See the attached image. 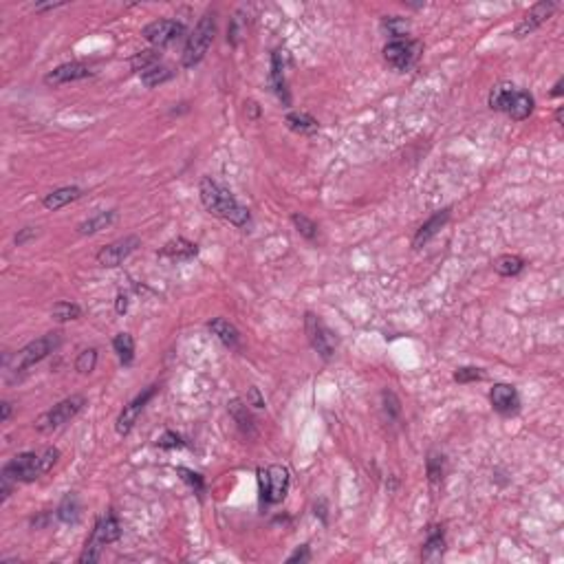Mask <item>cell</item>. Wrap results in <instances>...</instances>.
I'll return each instance as SVG.
<instances>
[{
    "instance_id": "1",
    "label": "cell",
    "mask_w": 564,
    "mask_h": 564,
    "mask_svg": "<svg viewBox=\"0 0 564 564\" xmlns=\"http://www.w3.org/2000/svg\"><path fill=\"white\" fill-rule=\"evenodd\" d=\"M198 194H201V203L205 205V210L214 214V217L229 221L231 225H236L241 229L250 227L252 223L250 210L241 205L234 198V194L227 188H223L219 181H214L212 177H203L201 184H198Z\"/></svg>"
},
{
    "instance_id": "2",
    "label": "cell",
    "mask_w": 564,
    "mask_h": 564,
    "mask_svg": "<svg viewBox=\"0 0 564 564\" xmlns=\"http://www.w3.org/2000/svg\"><path fill=\"white\" fill-rule=\"evenodd\" d=\"M58 456H60L58 447H44L42 452L15 454L9 463H5L0 478H7L11 483H33V480L40 478L56 466Z\"/></svg>"
},
{
    "instance_id": "3",
    "label": "cell",
    "mask_w": 564,
    "mask_h": 564,
    "mask_svg": "<svg viewBox=\"0 0 564 564\" xmlns=\"http://www.w3.org/2000/svg\"><path fill=\"white\" fill-rule=\"evenodd\" d=\"M214 36H217V15H214V11H207L203 18L196 23L194 31L188 36L184 56H181V64H184L186 69L196 66L210 51Z\"/></svg>"
},
{
    "instance_id": "4",
    "label": "cell",
    "mask_w": 564,
    "mask_h": 564,
    "mask_svg": "<svg viewBox=\"0 0 564 564\" xmlns=\"http://www.w3.org/2000/svg\"><path fill=\"white\" fill-rule=\"evenodd\" d=\"M120 538H122L120 520L115 518V513H104V516L95 523V529H93L91 538L86 540V546H84V551H82V556H79V562L82 564L97 562L99 556H102L104 546L115 542V540H120Z\"/></svg>"
},
{
    "instance_id": "5",
    "label": "cell",
    "mask_w": 564,
    "mask_h": 564,
    "mask_svg": "<svg viewBox=\"0 0 564 564\" xmlns=\"http://www.w3.org/2000/svg\"><path fill=\"white\" fill-rule=\"evenodd\" d=\"M289 470L285 466H269L267 470H258V492L260 503L276 505L285 501L289 492Z\"/></svg>"
},
{
    "instance_id": "6",
    "label": "cell",
    "mask_w": 564,
    "mask_h": 564,
    "mask_svg": "<svg viewBox=\"0 0 564 564\" xmlns=\"http://www.w3.org/2000/svg\"><path fill=\"white\" fill-rule=\"evenodd\" d=\"M86 399L82 395H71V397H66V399H62L58 406H53L51 410H46L44 414H40L38 421H36V430L42 435L46 432H53V430L62 428L64 423H69L75 414L84 408Z\"/></svg>"
},
{
    "instance_id": "7",
    "label": "cell",
    "mask_w": 564,
    "mask_h": 564,
    "mask_svg": "<svg viewBox=\"0 0 564 564\" xmlns=\"http://www.w3.org/2000/svg\"><path fill=\"white\" fill-rule=\"evenodd\" d=\"M62 338L58 331H53V333H46L38 340H33L29 342L23 351L15 353V364H13V368L15 371H27L31 366H36V364H40L44 357L51 355L56 348L60 346Z\"/></svg>"
},
{
    "instance_id": "8",
    "label": "cell",
    "mask_w": 564,
    "mask_h": 564,
    "mask_svg": "<svg viewBox=\"0 0 564 564\" xmlns=\"http://www.w3.org/2000/svg\"><path fill=\"white\" fill-rule=\"evenodd\" d=\"M305 331H307V338H309V344L313 346V351L322 359H331L335 355V338L315 313L305 315Z\"/></svg>"
},
{
    "instance_id": "9",
    "label": "cell",
    "mask_w": 564,
    "mask_h": 564,
    "mask_svg": "<svg viewBox=\"0 0 564 564\" xmlns=\"http://www.w3.org/2000/svg\"><path fill=\"white\" fill-rule=\"evenodd\" d=\"M419 53H421V42L410 40V38L390 40L384 46V60L395 71H408L410 66L419 60Z\"/></svg>"
},
{
    "instance_id": "10",
    "label": "cell",
    "mask_w": 564,
    "mask_h": 564,
    "mask_svg": "<svg viewBox=\"0 0 564 564\" xmlns=\"http://www.w3.org/2000/svg\"><path fill=\"white\" fill-rule=\"evenodd\" d=\"M184 33H186L184 23H177V20H170V18L153 20L150 25H146L141 29V36L157 49L172 44L174 40H179L181 36H184Z\"/></svg>"
},
{
    "instance_id": "11",
    "label": "cell",
    "mask_w": 564,
    "mask_h": 564,
    "mask_svg": "<svg viewBox=\"0 0 564 564\" xmlns=\"http://www.w3.org/2000/svg\"><path fill=\"white\" fill-rule=\"evenodd\" d=\"M139 245H141L139 236H124L113 241L110 245L97 252V264H102V267H120L130 254L137 252Z\"/></svg>"
},
{
    "instance_id": "12",
    "label": "cell",
    "mask_w": 564,
    "mask_h": 564,
    "mask_svg": "<svg viewBox=\"0 0 564 564\" xmlns=\"http://www.w3.org/2000/svg\"><path fill=\"white\" fill-rule=\"evenodd\" d=\"M159 392V386L155 384V386H148L143 392H139L135 399H132L128 406H124V410H122V414L117 417V435H122V437H126L130 430H132V425L137 423V419H139V414L143 412V408H146V404L153 399V397Z\"/></svg>"
},
{
    "instance_id": "13",
    "label": "cell",
    "mask_w": 564,
    "mask_h": 564,
    "mask_svg": "<svg viewBox=\"0 0 564 564\" xmlns=\"http://www.w3.org/2000/svg\"><path fill=\"white\" fill-rule=\"evenodd\" d=\"M91 75H93V71H91L89 64H84V62H66V64L56 66L53 71H49L44 75V84L46 86H62V84H69V82L86 79Z\"/></svg>"
},
{
    "instance_id": "14",
    "label": "cell",
    "mask_w": 564,
    "mask_h": 564,
    "mask_svg": "<svg viewBox=\"0 0 564 564\" xmlns=\"http://www.w3.org/2000/svg\"><path fill=\"white\" fill-rule=\"evenodd\" d=\"M556 7H558L556 3H538V5H534L532 9L525 13V18L518 23V27L513 29V36L525 38V36H529V33H534L536 29H540L546 20L551 18V13L556 11Z\"/></svg>"
},
{
    "instance_id": "15",
    "label": "cell",
    "mask_w": 564,
    "mask_h": 564,
    "mask_svg": "<svg viewBox=\"0 0 564 564\" xmlns=\"http://www.w3.org/2000/svg\"><path fill=\"white\" fill-rule=\"evenodd\" d=\"M489 402H492V408L501 414H513L520 408L518 390L509 384H494L489 390Z\"/></svg>"
},
{
    "instance_id": "16",
    "label": "cell",
    "mask_w": 564,
    "mask_h": 564,
    "mask_svg": "<svg viewBox=\"0 0 564 564\" xmlns=\"http://www.w3.org/2000/svg\"><path fill=\"white\" fill-rule=\"evenodd\" d=\"M450 221V207H445V210H439L437 214H432V217H430L419 229H417V234H414V238H412V247L414 250H421V247L432 238V236H437L439 234V229Z\"/></svg>"
},
{
    "instance_id": "17",
    "label": "cell",
    "mask_w": 564,
    "mask_h": 564,
    "mask_svg": "<svg viewBox=\"0 0 564 564\" xmlns=\"http://www.w3.org/2000/svg\"><path fill=\"white\" fill-rule=\"evenodd\" d=\"M269 79H271V86H274V93L280 97V102L289 106L291 104V97H289V91H287V79H285V56L282 51H274L271 53V71H269Z\"/></svg>"
},
{
    "instance_id": "18",
    "label": "cell",
    "mask_w": 564,
    "mask_h": 564,
    "mask_svg": "<svg viewBox=\"0 0 564 564\" xmlns=\"http://www.w3.org/2000/svg\"><path fill=\"white\" fill-rule=\"evenodd\" d=\"M198 254V247L194 243H190L188 238H172L165 243L159 250V258L172 260V262H181V260H190Z\"/></svg>"
},
{
    "instance_id": "19",
    "label": "cell",
    "mask_w": 564,
    "mask_h": 564,
    "mask_svg": "<svg viewBox=\"0 0 564 564\" xmlns=\"http://www.w3.org/2000/svg\"><path fill=\"white\" fill-rule=\"evenodd\" d=\"M84 194L82 192L79 188H75V186H64V188H58V190H53V192H49L44 198H42V205L46 207V210H51V212H58V210H62L64 205H69V203H73V201H77V198Z\"/></svg>"
},
{
    "instance_id": "20",
    "label": "cell",
    "mask_w": 564,
    "mask_h": 564,
    "mask_svg": "<svg viewBox=\"0 0 564 564\" xmlns=\"http://www.w3.org/2000/svg\"><path fill=\"white\" fill-rule=\"evenodd\" d=\"M534 106H536V102H534V95L532 93H527V91H513V97H511V102H509V106H507V115L511 120H516V122H523V120H527L529 115L534 113Z\"/></svg>"
},
{
    "instance_id": "21",
    "label": "cell",
    "mask_w": 564,
    "mask_h": 564,
    "mask_svg": "<svg viewBox=\"0 0 564 564\" xmlns=\"http://www.w3.org/2000/svg\"><path fill=\"white\" fill-rule=\"evenodd\" d=\"M210 331L214 335H217L227 348H238L241 346V333H238V328L231 324L229 320L225 318H214L207 322Z\"/></svg>"
},
{
    "instance_id": "22",
    "label": "cell",
    "mask_w": 564,
    "mask_h": 564,
    "mask_svg": "<svg viewBox=\"0 0 564 564\" xmlns=\"http://www.w3.org/2000/svg\"><path fill=\"white\" fill-rule=\"evenodd\" d=\"M445 551V536H443V527L432 525L428 529V538L423 542L421 558L423 560H439Z\"/></svg>"
},
{
    "instance_id": "23",
    "label": "cell",
    "mask_w": 564,
    "mask_h": 564,
    "mask_svg": "<svg viewBox=\"0 0 564 564\" xmlns=\"http://www.w3.org/2000/svg\"><path fill=\"white\" fill-rule=\"evenodd\" d=\"M229 414H231V419L238 423V428L243 430L245 435H250V437L256 435V421H254L252 412H250V404L241 402V399L229 402Z\"/></svg>"
},
{
    "instance_id": "24",
    "label": "cell",
    "mask_w": 564,
    "mask_h": 564,
    "mask_svg": "<svg viewBox=\"0 0 564 564\" xmlns=\"http://www.w3.org/2000/svg\"><path fill=\"white\" fill-rule=\"evenodd\" d=\"M115 219H117V212H113V210H108V212H97V214H93L91 219L82 221V223L77 225V231H79L82 236L97 234V231H102V229L110 227V225L115 223Z\"/></svg>"
},
{
    "instance_id": "25",
    "label": "cell",
    "mask_w": 564,
    "mask_h": 564,
    "mask_svg": "<svg viewBox=\"0 0 564 564\" xmlns=\"http://www.w3.org/2000/svg\"><path fill=\"white\" fill-rule=\"evenodd\" d=\"M285 124L289 126V130L297 132V135H313V132H318V128H320L318 120H313L309 113H302V110L287 113Z\"/></svg>"
},
{
    "instance_id": "26",
    "label": "cell",
    "mask_w": 564,
    "mask_h": 564,
    "mask_svg": "<svg viewBox=\"0 0 564 564\" xmlns=\"http://www.w3.org/2000/svg\"><path fill=\"white\" fill-rule=\"evenodd\" d=\"M494 269L499 276L511 278V276H518L525 269V260L516 254H503L494 260Z\"/></svg>"
},
{
    "instance_id": "27",
    "label": "cell",
    "mask_w": 564,
    "mask_h": 564,
    "mask_svg": "<svg viewBox=\"0 0 564 564\" xmlns=\"http://www.w3.org/2000/svg\"><path fill=\"white\" fill-rule=\"evenodd\" d=\"M113 348L117 353L122 366H130L132 359H135V340L130 333H117L113 340Z\"/></svg>"
},
{
    "instance_id": "28",
    "label": "cell",
    "mask_w": 564,
    "mask_h": 564,
    "mask_svg": "<svg viewBox=\"0 0 564 564\" xmlns=\"http://www.w3.org/2000/svg\"><path fill=\"white\" fill-rule=\"evenodd\" d=\"M513 91H516V86L513 84H499V86H494L492 93H489V99H487V104L492 110H499V113H507V106L511 102V97H513Z\"/></svg>"
},
{
    "instance_id": "29",
    "label": "cell",
    "mask_w": 564,
    "mask_h": 564,
    "mask_svg": "<svg viewBox=\"0 0 564 564\" xmlns=\"http://www.w3.org/2000/svg\"><path fill=\"white\" fill-rule=\"evenodd\" d=\"M139 77H141V82H143V86H148V89H155V86L163 84V82L172 79V77H174V71H172V69H168V66H163V64L159 62V64L150 66V69H148V71L139 73Z\"/></svg>"
},
{
    "instance_id": "30",
    "label": "cell",
    "mask_w": 564,
    "mask_h": 564,
    "mask_svg": "<svg viewBox=\"0 0 564 564\" xmlns=\"http://www.w3.org/2000/svg\"><path fill=\"white\" fill-rule=\"evenodd\" d=\"M82 315V309L75 305V302H66V300H60L53 305L51 309V318L56 322H69V320H77Z\"/></svg>"
},
{
    "instance_id": "31",
    "label": "cell",
    "mask_w": 564,
    "mask_h": 564,
    "mask_svg": "<svg viewBox=\"0 0 564 564\" xmlns=\"http://www.w3.org/2000/svg\"><path fill=\"white\" fill-rule=\"evenodd\" d=\"M77 516H79V503H77V499L73 494H66L64 501L58 507V518L62 523H75Z\"/></svg>"
},
{
    "instance_id": "32",
    "label": "cell",
    "mask_w": 564,
    "mask_h": 564,
    "mask_svg": "<svg viewBox=\"0 0 564 564\" xmlns=\"http://www.w3.org/2000/svg\"><path fill=\"white\" fill-rule=\"evenodd\" d=\"M291 223L295 225L297 229V234L305 236L307 241H315L318 238V225H315L309 217H305V214H291Z\"/></svg>"
},
{
    "instance_id": "33",
    "label": "cell",
    "mask_w": 564,
    "mask_h": 564,
    "mask_svg": "<svg viewBox=\"0 0 564 564\" xmlns=\"http://www.w3.org/2000/svg\"><path fill=\"white\" fill-rule=\"evenodd\" d=\"M159 60H161L159 51L150 49V51H139V53L132 56V58H130V66H132V69H135V71L143 73V71L150 69V66L159 64Z\"/></svg>"
},
{
    "instance_id": "34",
    "label": "cell",
    "mask_w": 564,
    "mask_h": 564,
    "mask_svg": "<svg viewBox=\"0 0 564 564\" xmlns=\"http://www.w3.org/2000/svg\"><path fill=\"white\" fill-rule=\"evenodd\" d=\"M97 366V348H84L75 359V371L79 375H91Z\"/></svg>"
},
{
    "instance_id": "35",
    "label": "cell",
    "mask_w": 564,
    "mask_h": 564,
    "mask_svg": "<svg viewBox=\"0 0 564 564\" xmlns=\"http://www.w3.org/2000/svg\"><path fill=\"white\" fill-rule=\"evenodd\" d=\"M425 472H428V480L430 483H441L443 478V454L430 452L428 461H425Z\"/></svg>"
},
{
    "instance_id": "36",
    "label": "cell",
    "mask_w": 564,
    "mask_h": 564,
    "mask_svg": "<svg viewBox=\"0 0 564 564\" xmlns=\"http://www.w3.org/2000/svg\"><path fill=\"white\" fill-rule=\"evenodd\" d=\"M384 29L388 31V36H390L392 40H402V38L408 36L410 25H408V20L399 18V15H392V18H386V20H384Z\"/></svg>"
},
{
    "instance_id": "37",
    "label": "cell",
    "mask_w": 564,
    "mask_h": 564,
    "mask_svg": "<svg viewBox=\"0 0 564 564\" xmlns=\"http://www.w3.org/2000/svg\"><path fill=\"white\" fill-rule=\"evenodd\" d=\"M177 474L184 478V483L190 485V489H194L196 496H203L205 492V483H203V476L198 474V472H192L188 468H177Z\"/></svg>"
},
{
    "instance_id": "38",
    "label": "cell",
    "mask_w": 564,
    "mask_h": 564,
    "mask_svg": "<svg viewBox=\"0 0 564 564\" xmlns=\"http://www.w3.org/2000/svg\"><path fill=\"white\" fill-rule=\"evenodd\" d=\"M480 379H485V373L483 368H476V366H461L454 373V381H459V384H472V381H480Z\"/></svg>"
},
{
    "instance_id": "39",
    "label": "cell",
    "mask_w": 564,
    "mask_h": 564,
    "mask_svg": "<svg viewBox=\"0 0 564 564\" xmlns=\"http://www.w3.org/2000/svg\"><path fill=\"white\" fill-rule=\"evenodd\" d=\"M381 399H384V410L388 414V419L395 421L402 414V404H399V399H397V395L390 390H384L381 392Z\"/></svg>"
},
{
    "instance_id": "40",
    "label": "cell",
    "mask_w": 564,
    "mask_h": 564,
    "mask_svg": "<svg viewBox=\"0 0 564 564\" xmlns=\"http://www.w3.org/2000/svg\"><path fill=\"white\" fill-rule=\"evenodd\" d=\"M157 445L161 447V450H174V447H184L186 441L181 439L177 432H170V430H168V432L161 435V439L157 441Z\"/></svg>"
},
{
    "instance_id": "41",
    "label": "cell",
    "mask_w": 564,
    "mask_h": 564,
    "mask_svg": "<svg viewBox=\"0 0 564 564\" xmlns=\"http://www.w3.org/2000/svg\"><path fill=\"white\" fill-rule=\"evenodd\" d=\"M38 227H23V229H18V234L13 236V243L18 245V247H23V245H27V243H31L33 238H38Z\"/></svg>"
},
{
    "instance_id": "42",
    "label": "cell",
    "mask_w": 564,
    "mask_h": 564,
    "mask_svg": "<svg viewBox=\"0 0 564 564\" xmlns=\"http://www.w3.org/2000/svg\"><path fill=\"white\" fill-rule=\"evenodd\" d=\"M247 404L254 406L256 410H262L264 408V399H262V395H260V390L256 386H252L250 392H247Z\"/></svg>"
},
{
    "instance_id": "43",
    "label": "cell",
    "mask_w": 564,
    "mask_h": 564,
    "mask_svg": "<svg viewBox=\"0 0 564 564\" xmlns=\"http://www.w3.org/2000/svg\"><path fill=\"white\" fill-rule=\"evenodd\" d=\"M309 560H311V551H309V546H307V544L297 546V549L287 558L289 564H291V562H309Z\"/></svg>"
},
{
    "instance_id": "44",
    "label": "cell",
    "mask_w": 564,
    "mask_h": 564,
    "mask_svg": "<svg viewBox=\"0 0 564 564\" xmlns=\"http://www.w3.org/2000/svg\"><path fill=\"white\" fill-rule=\"evenodd\" d=\"M245 113H247V117H250L252 122H256L260 117V106L254 102V99H250V102H245Z\"/></svg>"
},
{
    "instance_id": "45",
    "label": "cell",
    "mask_w": 564,
    "mask_h": 564,
    "mask_svg": "<svg viewBox=\"0 0 564 564\" xmlns=\"http://www.w3.org/2000/svg\"><path fill=\"white\" fill-rule=\"evenodd\" d=\"M115 309H117V313H126V309H128V295L120 293L117 295V302H115Z\"/></svg>"
},
{
    "instance_id": "46",
    "label": "cell",
    "mask_w": 564,
    "mask_h": 564,
    "mask_svg": "<svg viewBox=\"0 0 564 564\" xmlns=\"http://www.w3.org/2000/svg\"><path fill=\"white\" fill-rule=\"evenodd\" d=\"M0 421H9V417H11V402H3L0 404Z\"/></svg>"
},
{
    "instance_id": "47",
    "label": "cell",
    "mask_w": 564,
    "mask_h": 564,
    "mask_svg": "<svg viewBox=\"0 0 564 564\" xmlns=\"http://www.w3.org/2000/svg\"><path fill=\"white\" fill-rule=\"evenodd\" d=\"M66 3H44V5H36L33 9H36L38 13H42V11H51V9H58V7H64Z\"/></svg>"
},
{
    "instance_id": "48",
    "label": "cell",
    "mask_w": 564,
    "mask_h": 564,
    "mask_svg": "<svg viewBox=\"0 0 564 564\" xmlns=\"http://www.w3.org/2000/svg\"><path fill=\"white\" fill-rule=\"evenodd\" d=\"M562 84H564V79L560 77V79H558V84H556V86H553V91H551V95H553V97H560V95H562Z\"/></svg>"
},
{
    "instance_id": "49",
    "label": "cell",
    "mask_w": 564,
    "mask_h": 564,
    "mask_svg": "<svg viewBox=\"0 0 564 564\" xmlns=\"http://www.w3.org/2000/svg\"><path fill=\"white\" fill-rule=\"evenodd\" d=\"M556 120H558V124L562 122V108H558V115H556Z\"/></svg>"
}]
</instances>
